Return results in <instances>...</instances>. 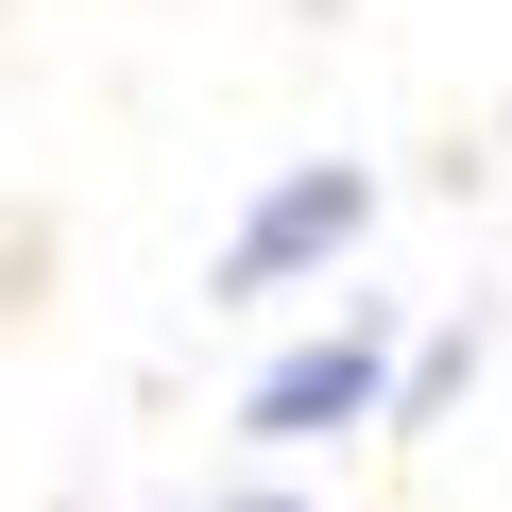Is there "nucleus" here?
Listing matches in <instances>:
<instances>
[{"label":"nucleus","instance_id":"1","mask_svg":"<svg viewBox=\"0 0 512 512\" xmlns=\"http://www.w3.org/2000/svg\"><path fill=\"white\" fill-rule=\"evenodd\" d=\"M359 222H376V171H359V154H291L274 188L239 205V239L205 256V308H256V291L342 274V256H359Z\"/></svg>","mask_w":512,"mask_h":512},{"label":"nucleus","instance_id":"4","mask_svg":"<svg viewBox=\"0 0 512 512\" xmlns=\"http://www.w3.org/2000/svg\"><path fill=\"white\" fill-rule=\"evenodd\" d=\"M222 512H291V495H222Z\"/></svg>","mask_w":512,"mask_h":512},{"label":"nucleus","instance_id":"2","mask_svg":"<svg viewBox=\"0 0 512 512\" xmlns=\"http://www.w3.org/2000/svg\"><path fill=\"white\" fill-rule=\"evenodd\" d=\"M342 427H393V359H376V308L308 325L291 359H256V393H239V444H342Z\"/></svg>","mask_w":512,"mask_h":512},{"label":"nucleus","instance_id":"3","mask_svg":"<svg viewBox=\"0 0 512 512\" xmlns=\"http://www.w3.org/2000/svg\"><path fill=\"white\" fill-rule=\"evenodd\" d=\"M461 376H478V325H444V342L393 376V427H444V393H461Z\"/></svg>","mask_w":512,"mask_h":512}]
</instances>
